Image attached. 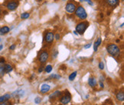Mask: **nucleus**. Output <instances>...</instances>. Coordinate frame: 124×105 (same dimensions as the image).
Here are the masks:
<instances>
[{"label": "nucleus", "instance_id": "5", "mask_svg": "<svg viewBox=\"0 0 124 105\" xmlns=\"http://www.w3.org/2000/svg\"><path fill=\"white\" fill-rule=\"evenodd\" d=\"M18 2H16V1H11V2H8L6 4V8L9 11L16 10L18 8Z\"/></svg>", "mask_w": 124, "mask_h": 105}, {"label": "nucleus", "instance_id": "33", "mask_svg": "<svg viewBox=\"0 0 124 105\" xmlns=\"http://www.w3.org/2000/svg\"><path fill=\"white\" fill-rule=\"evenodd\" d=\"M2 48H3V45H0V51H2Z\"/></svg>", "mask_w": 124, "mask_h": 105}, {"label": "nucleus", "instance_id": "20", "mask_svg": "<svg viewBox=\"0 0 124 105\" xmlns=\"http://www.w3.org/2000/svg\"><path fill=\"white\" fill-rule=\"evenodd\" d=\"M51 71H52V66L50 65H47L45 68V71L46 73H51Z\"/></svg>", "mask_w": 124, "mask_h": 105}, {"label": "nucleus", "instance_id": "32", "mask_svg": "<svg viewBox=\"0 0 124 105\" xmlns=\"http://www.w3.org/2000/svg\"><path fill=\"white\" fill-rule=\"evenodd\" d=\"M100 85H101V87L102 88H104V86H103V83H101H101H100Z\"/></svg>", "mask_w": 124, "mask_h": 105}, {"label": "nucleus", "instance_id": "28", "mask_svg": "<svg viewBox=\"0 0 124 105\" xmlns=\"http://www.w3.org/2000/svg\"><path fill=\"white\" fill-rule=\"evenodd\" d=\"M44 69H45V68H44V67H43V66L40 67V68H39V73L42 72V71H44Z\"/></svg>", "mask_w": 124, "mask_h": 105}, {"label": "nucleus", "instance_id": "14", "mask_svg": "<svg viewBox=\"0 0 124 105\" xmlns=\"http://www.w3.org/2000/svg\"><path fill=\"white\" fill-rule=\"evenodd\" d=\"M10 97H11V95L8 94H5V95H3V96H0V103L8 101V99H10Z\"/></svg>", "mask_w": 124, "mask_h": 105}, {"label": "nucleus", "instance_id": "9", "mask_svg": "<svg viewBox=\"0 0 124 105\" xmlns=\"http://www.w3.org/2000/svg\"><path fill=\"white\" fill-rule=\"evenodd\" d=\"M107 3L111 7H116L120 4V0H106Z\"/></svg>", "mask_w": 124, "mask_h": 105}, {"label": "nucleus", "instance_id": "6", "mask_svg": "<svg viewBox=\"0 0 124 105\" xmlns=\"http://www.w3.org/2000/svg\"><path fill=\"white\" fill-rule=\"evenodd\" d=\"M48 57H49V54L47 51H42L41 55H39V60L41 64H45L46 61L48 59Z\"/></svg>", "mask_w": 124, "mask_h": 105}, {"label": "nucleus", "instance_id": "34", "mask_svg": "<svg viewBox=\"0 0 124 105\" xmlns=\"http://www.w3.org/2000/svg\"><path fill=\"white\" fill-rule=\"evenodd\" d=\"M1 13H2V9H1V7H0V15H1Z\"/></svg>", "mask_w": 124, "mask_h": 105}, {"label": "nucleus", "instance_id": "30", "mask_svg": "<svg viewBox=\"0 0 124 105\" xmlns=\"http://www.w3.org/2000/svg\"><path fill=\"white\" fill-rule=\"evenodd\" d=\"M16 48V45H11L10 47H9V49L10 50H14Z\"/></svg>", "mask_w": 124, "mask_h": 105}, {"label": "nucleus", "instance_id": "25", "mask_svg": "<svg viewBox=\"0 0 124 105\" xmlns=\"http://www.w3.org/2000/svg\"><path fill=\"white\" fill-rule=\"evenodd\" d=\"M99 68L101 70H103L104 68V64L103 62H100L99 64Z\"/></svg>", "mask_w": 124, "mask_h": 105}, {"label": "nucleus", "instance_id": "13", "mask_svg": "<svg viewBox=\"0 0 124 105\" xmlns=\"http://www.w3.org/2000/svg\"><path fill=\"white\" fill-rule=\"evenodd\" d=\"M101 42H102L101 38H98L97 41H95V43H94V47H93V50H94V51H97L98 47H99L100 45H101Z\"/></svg>", "mask_w": 124, "mask_h": 105}, {"label": "nucleus", "instance_id": "23", "mask_svg": "<svg viewBox=\"0 0 124 105\" xmlns=\"http://www.w3.org/2000/svg\"><path fill=\"white\" fill-rule=\"evenodd\" d=\"M0 105H12V104L10 102H8V101H4V102H2V103H0Z\"/></svg>", "mask_w": 124, "mask_h": 105}, {"label": "nucleus", "instance_id": "35", "mask_svg": "<svg viewBox=\"0 0 124 105\" xmlns=\"http://www.w3.org/2000/svg\"><path fill=\"white\" fill-rule=\"evenodd\" d=\"M120 27H121V28H123V23L122 24V25H121V26H120Z\"/></svg>", "mask_w": 124, "mask_h": 105}, {"label": "nucleus", "instance_id": "29", "mask_svg": "<svg viewBox=\"0 0 124 105\" xmlns=\"http://www.w3.org/2000/svg\"><path fill=\"white\" fill-rule=\"evenodd\" d=\"M54 38H55V39L56 40H59L60 39V35L59 34H56L54 35Z\"/></svg>", "mask_w": 124, "mask_h": 105}, {"label": "nucleus", "instance_id": "2", "mask_svg": "<svg viewBox=\"0 0 124 105\" xmlns=\"http://www.w3.org/2000/svg\"><path fill=\"white\" fill-rule=\"evenodd\" d=\"M107 52L112 56H117L120 53V49L116 44H109L107 48Z\"/></svg>", "mask_w": 124, "mask_h": 105}, {"label": "nucleus", "instance_id": "21", "mask_svg": "<svg viewBox=\"0 0 124 105\" xmlns=\"http://www.w3.org/2000/svg\"><path fill=\"white\" fill-rule=\"evenodd\" d=\"M5 74L6 73H5V71H4V65H0V78H2Z\"/></svg>", "mask_w": 124, "mask_h": 105}, {"label": "nucleus", "instance_id": "18", "mask_svg": "<svg viewBox=\"0 0 124 105\" xmlns=\"http://www.w3.org/2000/svg\"><path fill=\"white\" fill-rule=\"evenodd\" d=\"M61 92L59 91V90H57V91L54 92L53 94H52L51 96H50V98H52V97H59L61 96Z\"/></svg>", "mask_w": 124, "mask_h": 105}, {"label": "nucleus", "instance_id": "37", "mask_svg": "<svg viewBox=\"0 0 124 105\" xmlns=\"http://www.w3.org/2000/svg\"><path fill=\"white\" fill-rule=\"evenodd\" d=\"M80 2H83V1H84V0H80Z\"/></svg>", "mask_w": 124, "mask_h": 105}, {"label": "nucleus", "instance_id": "7", "mask_svg": "<svg viewBox=\"0 0 124 105\" xmlns=\"http://www.w3.org/2000/svg\"><path fill=\"white\" fill-rule=\"evenodd\" d=\"M54 39V33L52 32H47L46 33V35L45 36V40L47 43H48V44H51V43L53 42Z\"/></svg>", "mask_w": 124, "mask_h": 105}, {"label": "nucleus", "instance_id": "8", "mask_svg": "<svg viewBox=\"0 0 124 105\" xmlns=\"http://www.w3.org/2000/svg\"><path fill=\"white\" fill-rule=\"evenodd\" d=\"M70 99H71V97L70 96V94L64 95V96H63L61 98V102L63 104H67L70 101Z\"/></svg>", "mask_w": 124, "mask_h": 105}, {"label": "nucleus", "instance_id": "17", "mask_svg": "<svg viewBox=\"0 0 124 105\" xmlns=\"http://www.w3.org/2000/svg\"><path fill=\"white\" fill-rule=\"evenodd\" d=\"M30 16V13L28 12H23L21 15V18L22 19H28Z\"/></svg>", "mask_w": 124, "mask_h": 105}, {"label": "nucleus", "instance_id": "10", "mask_svg": "<svg viewBox=\"0 0 124 105\" xmlns=\"http://www.w3.org/2000/svg\"><path fill=\"white\" fill-rule=\"evenodd\" d=\"M50 89H51L50 85L47 84H42L41 87V92L42 94H45L47 92H48L50 90Z\"/></svg>", "mask_w": 124, "mask_h": 105}, {"label": "nucleus", "instance_id": "11", "mask_svg": "<svg viewBox=\"0 0 124 105\" xmlns=\"http://www.w3.org/2000/svg\"><path fill=\"white\" fill-rule=\"evenodd\" d=\"M10 31V28L8 26H3L0 28V35H4L7 34Z\"/></svg>", "mask_w": 124, "mask_h": 105}, {"label": "nucleus", "instance_id": "1", "mask_svg": "<svg viewBox=\"0 0 124 105\" xmlns=\"http://www.w3.org/2000/svg\"><path fill=\"white\" fill-rule=\"evenodd\" d=\"M74 13H75V16L80 20H85L86 18H87V14L86 12L85 8L81 6L76 8V10H75Z\"/></svg>", "mask_w": 124, "mask_h": 105}, {"label": "nucleus", "instance_id": "27", "mask_svg": "<svg viewBox=\"0 0 124 105\" xmlns=\"http://www.w3.org/2000/svg\"><path fill=\"white\" fill-rule=\"evenodd\" d=\"M84 1H86V2H87L89 5H90V6H93V3L92 2V1H91V0H84Z\"/></svg>", "mask_w": 124, "mask_h": 105}, {"label": "nucleus", "instance_id": "22", "mask_svg": "<svg viewBox=\"0 0 124 105\" xmlns=\"http://www.w3.org/2000/svg\"><path fill=\"white\" fill-rule=\"evenodd\" d=\"M50 78H53V79L58 80V79H60V78H61V76L58 75V74H51V75L50 76Z\"/></svg>", "mask_w": 124, "mask_h": 105}, {"label": "nucleus", "instance_id": "26", "mask_svg": "<svg viewBox=\"0 0 124 105\" xmlns=\"http://www.w3.org/2000/svg\"><path fill=\"white\" fill-rule=\"evenodd\" d=\"M91 45H92L91 43H89V44H87V45H84V48L85 49H88V48H90V47H91Z\"/></svg>", "mask_w": 124, "mask_h": 105}, {"label": "nucleus", "instance_id": "31", "mask_svg": "<svg viewBox=\"0 0 124 105\" xmlns=\"http://www.w3.org/2000/svg\"><path fill=\"white\" fill-rule=\"evenodd\" d=\"M74 34L75 35H77V36H78V35H79V34H78V33L77 32H76V31H74Z\"/></svg>", "mask_w": 124, "mask_h": 105}, {"label": "nucleus", "instance_id": "4", "mask_svg": "<svg viewBox=\"0 0 124 105\" xmlns=\"http://www.w3.org/2000/svg\"><path fill=\"white\" fill-rule=\"evenodd\" d=\"M76 8L77 7H76L75 4H74L72 2H68V3H67L66 6H65V10L69 14H73V13H74V12L76 10Z\"/></svg>", "mask_w": 124, "mask_h": 105}, {"label": "nucleus", "instance_id": "3", "mask_svg": "<svg viewBox=\"0 0 124 105\" xmlns=\"http://www.w3.org/2000/svg\"><path fill=\"white\" fill-rule=\"evenodd\" d=\"M89 25V22L87 21H84L78 23L77 26H76V32H77L79 35H83L84 32L86 31V29L87 28Z\"/></svg>", "mask_w": 124, "mask_h": 105}, {"label": "nucleus", "instance_id": "19", "mask_svg": "<svg viewBox=\"0 0 124 105\" xmlns=\"http://www.w3.org/2000/svg\"><path fill=\"white\" fill-rule=\"evenodd\" d=\"M76 76H77V71H74V72H73L71 74H70L69 76V81H74L76 78Z\"/></svg>", "mask_w": 124, "mask_h": 105}, {"label": "nucleus", "instance_id": "38", "mask_svg": "<svg viewBox=\"0 0 124 105\" xmlns=\"http://www.w3.org/2000/svg\"><path fill=\"white\" fill-rule=\"evenodd\" d=\"M2 41V39H0V41Z\"/></svg>", "mask_w": 124, "mask_h": 105}, {"label": "nucleus", "instance_id": "24", "mask_svg": "<svg viewBox=\"0 0 124 105\" xmlns=\"http://www.w3.org/2000/svg\"><path fill=\"white\" fill-rule=\"evenodd\" d=\"M35 103L36 104H40V103H41V98H39V97H36V98L35 99Z\"/></svg>", "mask_w": 124, "mask_h": 105}, {"label": "nucleus", "instance_id": "15", "mask_svg": "<svg viewBox=\"0 0 124 105\" xmlns=\"http://www.w3.org/2000/svg\"><path fill=\"white\" fill-rule=\"evenodd\" d=\"M4 71H5V73L11 72V71H12V67L10 65H8V64L4 65Z\"/></svg>", "mask_w": 124, "mask_h": 105}, {"label": "nucleus", "instance_id": "16", "mask_svg": "<svg viewBox=\"0 0 124 105\" xmlns=\"http://www.w3.org/2000/svg\"><path fill=\"white\" fill-rule=\"evenodd\" d=\"M116 98L118 101H123V100H124V93L120 91V92H119L117 94H116Z\"/></svg>", "mask_w": 124, "mask_h": 105}, {"label": "nucleus", "instance_id": "36", "mask_svg": "<svg viewBox=\"0 0 124 105\" xmlns=\"http://www.w3.org/2000/svg\"><path fill=\"white\" fill-rule=\"evenodd\" d=\"M41 1H43V0H38V2H41Z\"/></svg>", "mask_w": 124, "mask_h": 105}, {"label": "nucleus", "instance_id": "39", "mask_svg": "<svg viewBox=\"0 0 124 105\" xmlns=\"http://www.w3.org/2000/svg\"><path fill=\"white\" fill-rule=\"evenodd\" d=\"M122 1H123H123H124V0H122Z\"/></svg>", "mask_w": 124, "mask_h": 105}, {"label": "nucleus", "instance_id": "12", "mask_svg": "<svg viewBox=\"0 0 124 105\" xmlns=\"http://www.w3.org/2000/svg\"><path fill=\"white\" fill-rule=\"evenodd\" d=\"M88 84L91 88H94L96 87L97 85V80L94 78H90L88 80Z\"/></svg>", "mask_w": 124, "mask_h": 105}]
</instances>
